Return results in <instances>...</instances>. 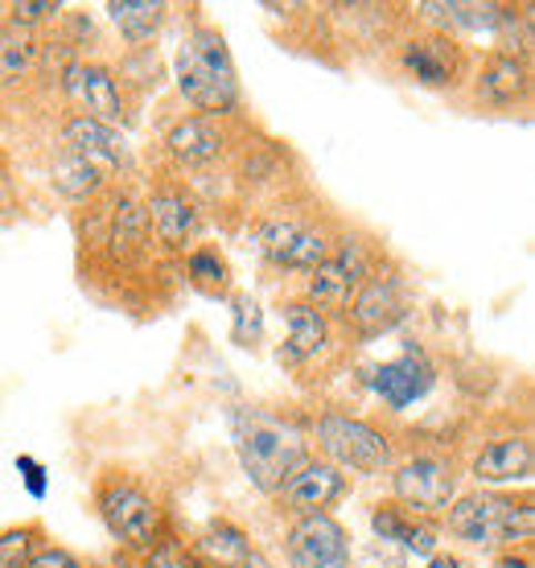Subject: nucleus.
Here are the masks:
<instances>
[{
    "label": "nucleus",
    "instance_id": "obj_1",
    "mask_svg": "<svg viewBox=\"0 0 535 568\" xmlns=\"http://www.w3.org/2000/svg\"><path fill=\"white\" fill-rule=\"evenodd\" d=\"M231 440L248 483L260 495H281L284 483L310 462V437L301 425L264 408H231Z\"/></svg>",
    "mask_w": 535,
    "mask_h": 568
},
{
    "label": "nucleus",
    "instance_id": "obj_2",
    "mask_svg": "<svg viewBox=\"0 0 535 568\" xmlns=\"http://www.w3.org/2000/svg\"><path fill=\"white\" fill-rule=\"evenodd\" d=\"M173 74H178V91L185 103H194L202 115H231L240 108V74L231 62L223 33L211 26H194L178 45L173 58Z\"/></svg>",
    "mask_w": 535,
    "mask_h": 568
},
{
    "label": "nucleus",
    "instance_id": "obj_3",
    "mask_svg": "<svg viewBox=\"0 0 535 568\" xmlns=\"http://www.w3.org/2000/svg\"><path fill=\"white\" fill-rule=\"evenodd\" d=\"M445 527L450 536L457 540L474 544V548H515V544L532 540V527H535V511H532V498L523 495H494V490H474V495L453 498L445 507Z\"/></svg>",
    "mask_w": 535,
    "mask_h": 568
},
{
    "label": "nucleus",
    "instance_id": "obj_4",
    "mask_svg": "<svg viewBox=\"0 0 535 568\" xmlns=\"http://www.w3.org/2000/svg\"><path fill=\"white\" fill-rule=\"evenodd\" d=\"M95 511L112 540L132 552H149L161 540V507L149 486H141L128 474H108L95 486Z\"/></svg>",
    "mask_w": 535,
    "mask_h": 568
},
{
    "label": "nucleus",
    "instance_id": "obj_5",
    "mask_svg": "<svg viewBox=\"0 0 535 568\" xmlns=\"http://www.w3.org/2000/svg\"><path fill=\"white\" fill-rule=\"evenodd\" d=\"M313 440L322 449V462L339 466L342 474H383L395 466V445L380 425H371L363 416L346 413H322L313 420Z\"/></svg>",
    "mask_w": 535,
    "mask_h": 568
},
{
    "label": "nucleus",
    "instance_id": "obj_6",
    "mask_svg": "<svg viewBox=\"0 0 535 568\" xmlns=\"http://www.w3.org/2000/svg\"><path fill=\"white\" fill-rule=\"evenodd\" d=\"M260 252H264L268 264H276L284 272H313L330 256L334 247V235L313 223L305 214H289V211H272L260 214L252 227Z\"/></svg>",
    "mask_w": 535,
    "mask_h": 568
},
{
    "label": "nucleus",
    "instance_id": "obj_7",
    "mask_svg": "<svg viewBox=\"0 0 535 568\" xmlns=\"http://www.w3.org/2000/svg\"><path fill=\"white\" fill-rule=\"evenodd\" d=\"M408 317H412L408 281L395 268H387V264H375L371 276L359 284V293L351 297V305H346V322H351V329L363 342L392 334V329H400Z\"/></svg>",
    "mask_w": 535,
    "mask_h": 568
},
{
    "label": "nucleus",
    "instance_id": "obj_8",
    "mask_svg": "<svg viewBox=\"0 0 535 568\" xmlns=\"http://www.w3.org/2000/svg\"><path fill=\"white\" fill-rule=\"evenodd\" d=\"M392 490L400 507L433 519L457 498V466H453V457L437 454V449H421L392 466Z\"/></svg>",
    "mask_w": 535,
    "mask_h": 568
},
{
    "label": "nucleus",
    "instance_id": "obj_9",
    "mask_svg": "<svg viewBox=\"0 0 535 568\" xmlns=\"http://www.w3.org/2000/svg\"><path fill=\"white\" fill-rule=\"evenodd\" d=\"M371 268H375V256H371V247L359 240H334V247H330V256L317 264V268L310 272V305L313 310H322L325 317L330 313H346V305H351V297L359 293V284L371 276Z\"/></svg>",
    "mask_w": 535,
    "mask_h": 568
},
{
    "label": "nucleus",
    "instance_id": "obj_10",
    "mask_svg": "<svg viewBox=\"0 0 535 568\" xmlns=\"http://www.w3.org/2000/svg\"><path fill=\"white\" fill-rule=\"evenodd\" d=\"M289 568H351V536L334 515H305L284 536Z\"/></svg>",
    "mask_w": 535,
    "mask_h": 568
},
{
    "label": "nucleus",
    "instance_id": "obj_11",
    "mask_svg": "<svg viewBox=\"0 0 535 568\" xmlns=\"http://www.w3.org/2000/svg\"><path fill=\"white\" fill-rule=\"evenodd\" d=\"M437 384V367H433V358L424 346L408 342L392 363H380V367L371 371V392L392 408V413H404L412 408L416 399H424Z\"/></svg>",
    "mask_w": 535,
    "mask_h": 568
},
{
    "label": "nucleus",
    "instance_id": "obj_12",
    "mask_svg": "<svg viewBox=\"0 0 535 568\" xmlns=\"http://www.w3.org/2000/svg\"><path fill=\"white\" fill-rule=\"evenodd\" d=\"M400 67L421 87L445 91V87H457L470 74V58H465V45L453 33H421V38L404 42Z\"/></svg>",
    "mask_w": 535,
    "mask_h": 568
},
{
    "label": "nucleus",
    "instance_id": "obj_13",
    "mask_svg": "<svg viewBox=\"0 0 535 568\" xmlns=\"http://www.w3.org/2000/svg\"><path fill=\"white\" fill-rule=\"evenodd\" d=\"M62 87L79 103V115H87V120L112 124V129H120V120H128L120 79L103 62H71L62 71Z\"/></svg>",
    "mask_w": 535,
    "mask_h": 568
},
{
    "label": "nucleus",
    "instance_id": "obj_14",
    "mask_svg": "<svg viewBox=\"0 0 535 568\" xmlns=\"http://www.w3.org/2000/svg\"><path fill=\"white\" fill-rule=\"evenodd\" d=\"M346 490H351V478L339 466H330L322 457H310L284 483V490L276 498H281V507H289L296 519H305V515H330V507H339L342 498H346Z\"/></svg>",
    "mask_w": 535,
    "mask_h": 568
},
{
    "label": "nucleus",
    "instance_id": "obj_15",
    "mask_svg": "<svg viewBox=\"0 0 535 568\" xmlns=\"http://www.w3.org/2000/svg\"><path fill=\"white\" fill-rule=\"evenodd\" d=\"M144 223L170 252H185L202 235V211L182 185H157L144 202Z\"/></svg>",
    "mask_w": 535,
    "mask_h": 568
},
{
    "label": "nucleus",
    "instance_id": "obj_16",
    "mask_svg": "<svg viewBox=\"0 0 535 568\" xmlns=\"http://www.w3.org/2000/svg\"><path fill=\"white\" fill-rule=\"evenodd\" d=\"M470 474L482 486H515L532 483L535 474V449L523 433H507V437H494L491 445H482Z\"/></svg>",
    "mask_w": 535,
    "mask_h": 568
},
{
    "label": "nucleus",
    "instance_id": "obj_17",
    "mask_svg": "<svg viewBox=\"0 0 535 568\" xmlns=\"http://www.w3.org/2000/svg\"><path fill=\"white\" fill-rule=\"evenodd\" d=\"M62 149L95 161L99 170H120V165H128V156H132L128 153L124 132L112 129V124H99V120H87V115H71L62 124Z\"/></svg>",
    "mask_w": 535,
    "mask_h": 568
},
{
    "label": "nucleus",
    "instance_id": "obj_18",
    "mask_svg": "<svg viewBox=\"0 0 535 568\" xmlns=\"http://www.w3.org/2000/svg\"><path fill=\"white\" fill-rule=\"evenodd\" d=\"M284 322H289V342L281 346L284 367H301L310 358L325 355L330 346V317L322 310H313L310 301H284Z\"/></svg>",
    "mask_w": 535,
    "mask_h": 568
},
{
    "label": "nucleus",
    "instance_id": "obj_19",
    "mask_svg": "<svg viewBox=\"0 0 535 568\" xmlns=\"http://www.w3.org/2000/svg\"><path fill=\"white\" fill-rule=\"evenodd\" d=\"M478 100L486 108H511V103L527 100V91H532V71H527V58L519 54H498L491 50L486 62H482L478 71Z\"/></svg>",
    "mask_w": 535,
    "mask_h": 568
},
{
    "label": "nucleus",
    "instance_id": "obj_20",
    "mask_svg": "<svg viewBox=\"0 0 535 568\" xmlns=\"http://www.w3.org/2000/svg\"><path fill=\"white\" fill-rule=\"evenodd\" d=\"M371 527H375V536H380V540L404 544V548L416 552V556L437 552V540H441L437 524H433V519H424V515H412L408 507H400L395 498L375 503V511H371Z\"/></svg>",
    "mask_w": 535,
    "mask_h": 568
},
{
    "label": "nucleus",
    "instance_id": "obj_21",
    "mask_svg": "<svg viewBox=\"0 0 535 568\" xmlns=\"http://www.w3.org/2000/svg\"><path fill=\"white\" fill-rule=\"evenodd\" d=\"M165 144H170V153L178 156L182 165L202 170V165H211V161H219V156L226 153V132L211 115H182L170 129Z\"/></svg>",
    "mask_w": 535,
    "mask_h": 568
},
{
    "label": "nucleus",
    "instance_id": "obj_22",
    "mask_svg": "<svg viewBox=\"0 0 535 568\" xmlns=\"http://www.w3.org/2000/svg\"><path fill=\"white\" fill-rule=\"evenodd\" d=\"M165 13H170V9H165L161 0H112V4H108L112 26L120 29V38H124L128 45H137V50L161 33Z\"/></svg>",
    "mask_w": 535,
    "mask_h": 568
},
{
    "label": "nucleus",
    "instance_id": "obj_23",
    "mask_svg": "<svg viewBox=\"0 0 535 568\" xmlns=\"http://www.w3.org/2000/svg\"><path fill=\"white\" fill-rule=\"evenodd\" d=\"M50 182H54V190L62 199L91 202V199H99V190L108 185V170H99L95 161H87V156L62 153L54 161V170H50Z\"/></svg>",
    "mask_w": 535,
    "mask_h": 568
},
{
    "label": "nucleus",
    "instance_id": "obj_24",
    "mask_svg": "<svg viewBox=\"0 0 535 568\" xmlns=\"http://www.w3.org/2000/svg\"><path fill=\"white\" fill-rule=\"evenodd\" d=\"M185 281L194 284L198 293H206V297H226V288H231V268H226L223 252L211 247V243L190 247V256H185Z\"/></svg>",
    "mask_w": 535,
    "mask_h": 568
},
{
    "label": "nucleus",
    "instance_id": "obj_25",
    "mask_svg": "<svg viewBox=\"0 0 535 568\" xmlns=\"http://www.w3.org/2000/svg\"><path fill=\"white\" fill-rule=\"evenodd\" d=\"M198 552L211 556L219 568H240L248 556H252V544H248V536H243L235 524H226V519H214L211 527H206V536L198 540Z\"/></svg>",
    "mask_w": 535,
    "mask_h": 568
},
{
    "label": "nucleus",
    "instance_id": "obj_26",
    "mask_svg": "<svg viewBox=\"0 0 535 568\" xmlns=\"http://www.w3.org/2000/svg\"><path fill=\"white\" fill-rule=\"evenodd\" d=\"M38 62V42L29 29L17 26H0V83H17L26 79Z\"/></svg>",
    "mask_w": 535,
    "mask_h": 568
},
{
    "label": "nucleus",
    "instance_id": "obj_27",
    "mask_svg": "<svg viewBox=\"0 0 535 568\" xmlns=\"http://www.w3.org/2000/svg\"><path fill=\"white\" fill-rule=\"evenodd\" d=\"M231 313H235V326H231V338L240 342V346H255V342L264 338V313L255 305L248 293L231 301Z\"/></svg>",
    "mask_w": 535,
    "mask_h": 568
},
{
    "label": "nucleus",
    "instance_id": "obj_28",
    "mask_svg": "<svg viewBox=\"0 0 535 568\" xmlns=\"http://www.w3.org/2000/svg\"><path fill=\"white\" fill-rule=\"evenodd\" d=\"M144 568H202L178 540H157L144 552Z\"/></svg>",
    "mask_w": 535,
    "mask_h": 568
},
{
    "label": "nucleus",
    "instance_id": "obj_29",
    "mask_svg": "<svg viewBox=\"0 0 535 568\" xmlns=\"http://www.w3.org/2000/svg\"><path fill=\"white\" fill-rule=\"evenodd\" d=\"M33 556V531H4L0 536V568H26Z\"/></svg>",
    "mask_w": 535,
    "mask_h": 568
},
{
    "label": "nucleus",
    "instance_id": "obj_30",
    "mask_svg": "<svg viewBox=\"0 0 535 568\" xmlns=\"http://www.w3.org/2000/svg\"><path fill=\"white\" fill-rule=\"evenodd\" d=\"M26 568H91L83 565L74 552H67V548H54V544H46V548H33V556H29Z\"/></svg>",
    "mask_w": 535,
    "mask_h": 568
},
{
    "label": "nucleus",
    "instance_id": "obj_31",
    "mask_svg": "<svg viewBox=\"0 0 535 568\" xmlns=\"http://www.w3.org/2000/svg\"><path fill=\"white\" fill-rule=\"evenodd\" d=\"M50 17H58V4H50V0H29V4H13V21L9 26L33 29L42 26V21H50Z\"/></svg>",
    "mask_w": 535,
    "mask_h": 568
},
{
    "label": "nucleus",
    "instance_id": "obj_32",
    "mask_svg": "<svg viewBox=\"0 0 535 568\" xmlns=\"http://www.w3.org/2000/svg\"><path fill=\"white\" fill-rule=\"evenodd\" d=\"M17 469H26V483H29V495H46V469L33 462V457H17Z\"/></svg>",
    "mask_w": 535,
    "mask_h": 568
},
{
    "label": "nucleus",
    "instance_id": "obj_33",
    "mask_svg": "<svg viewBox=\"0 0 535 568\" xmlns=\"http://www.w3.org/2000/svg\"><path fill=\"white\" fill-rule=\"evenodd\" d=\"M428 568H462V560L450 556V552H433L428 556Z\"/></svg>",
    "mask_w": 535,
    "mask_h": 568
},
{
    "label": "nucleus",
    "instance_id": "obj_34",
    "mask_svg": "<svg viewBox=\"0 0 535 568\" xmlns=\"http://www.w3.org/2000/svg\"><path fill=\"white\" fill-rule=\"evenodd\" d=\"M498 568H532V560H527V556H515V552H503Z\"/></svg>",
    "mask_w": 535,
    "mask_h": 568
},
{
    "label": "nucleus",
    "instance_id": "obj_35",
    "mask_svg": "<svg viewBox=\"0 0 535 568\" xmlns=\"http://www.w3.org/2000/svg\"><path fill=\"white\" fill-rule=\"evenodd\" d=\"M240 568H276V565H272V560H268V556L252 552V556H248V560H243V565H240Z\"/></svg>",
    "mask_w": 535,
    "mask_h": 568
}]
</instances>
